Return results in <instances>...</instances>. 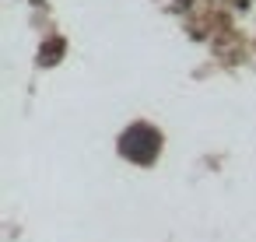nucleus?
<instances>
[{
	"label": "nucleus",
	"mask_w": 256,
	"mask_h": 242,
	"mask_svg": "<svg viewBox=\"0 0 256 242\" xmlns=\"http://www.w3.org/2000/svg\"><path fill=\"white\" fill-rule=\"evenodd\" d=\"M120 151H123L130 162H151V158H154V151H158V134H154L151 126L137 123V126H130V130L123 134Z\"/></svg>",
	"instance_id": "obj_1"
}]
</instances>
